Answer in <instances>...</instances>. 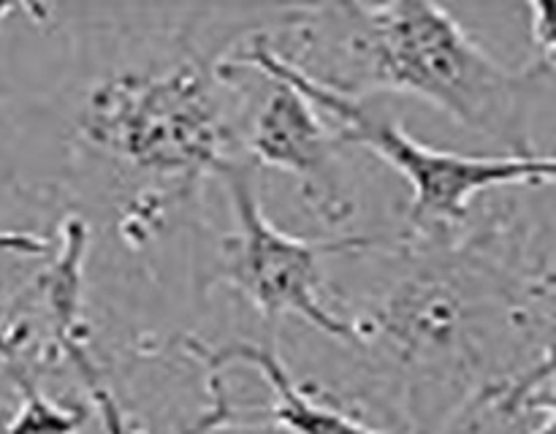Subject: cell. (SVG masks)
<instances>
[{
	"label": "cell",
	"instance_id": "cell-1",
	"mask_svg": "<svg viewBox=\"0 0 556 434\" xmlns=\"http://www.w3.org/2000/svg\"><path fill=\"white\" fill-rule=\"evenodd\" d=\"M307 16L304 49L334 54L315 81L358 101L375 92L416 95L508 155H532L530 103L543 63L508 68L434 3H342L307 9Z\"/></svg>",
	"mask_w": 556,
	"mask_h": 434
},
{
	"label": "cell",
	"instance_id": "cell-2",
	"mask_svg": "<svg viewBox=\"0 0 556 434\" xmlns=\"http://www.w3.org/2000/svg\"><path fill=\"white\" fill-rule=\"evenodd\" d=\"M223 74L182 60L168 68L106 76L85 95L79 136L90 150L136 174L195 179L233 161Z\"/></svg>",
	"mask_w": 556,
	"mask_h": 434
},
{
	"label": "cell",
	"instance_id": "cell-3",
	"mask_svg": "<svg viewBox=\"0 0 556 434\" xmlns=\"http://www.w3.org/2000/svg\"><path fill=\"white\" fill-rule=\"evenodd\" d=\"M220 65L231 71H271L282 76L299 92H304L326 119L334 123L342 141L367 146L394 171H400L413 188L410 222L416 231L429 233L459 226L470 215L472 201L486 190L514 184H556V155H465L421 144L405 133L400 123L369 112L358 98L342 95L315 81L264 36L253 38L248 47H242V52L223 60Z\"/></svg>",
	"mask_w": 556,
	"mask_h": 434
},
{
	"label": "cell",
	"instance_id": "cell-4",
	"mask_svg": "<svg viewBox=\"0 0 556 434\" xmlns=\"http://www.w3.org/2000/svg\"><path fill=\"white\" fill-rule=\"evenodd\" d=\"M231 209L237 215V231L223 242L220 277L242 293L266 320L282 315L307 320L313 329L334 340L358 342L353 320L337 315L324 302V255L367 250L372 239H337V242H309L271 226L261 209L258 182L242 161H228L220 171Z\"/></svg>",
	"mask_w": 556,
	"mask_h": 434
},
{
	"label": "cell",
	"instance_id": "cell-5",
	"mask_svg": "<svg viewBox=\"0 0 556 434\" xmlns=\"http://www.w3.org/2000/svg\"><path fill=\"white\" fill-rule=\"evenodd\" d=\"M266 79V95L255 106L244 130V144L261 166L296 179L302 201L329 226L345 222L356 209L351 182L337 157V130L326 125L315 103L291 81L271 71H255Z\"/></svg>",
	"mask_w": 556,
	"mask_h": 434
},
{
	"label": "cell",
	"instance_id": "cell-6",
	"mask_svg": "<svg viewBox=\"0 0 556 434\" xmlns=\"http://www.w3.org/2000/svg\"><path fill=\"white\" fill-rule=\"evenodd\" d=\"M190 350L204 361L210 372H217L231 363H248L253 367L261 378L266 380L271 391V401L266 407L248 412L228 410L226 396L217 394L220 405L212 410V421H204L195 434L206 432V429H282L288 434H380L369 429L367 423L356 421L348 412L337 410V407L324 405V401L313 399L302 385L293 383L291 372L286 363L280 361L271 347L253 345V342H239V345L226 347H210L190 345Z\"/></svg>",
	"mask_w": 556,
	"mask_h": 434
},
{
	"label": "cell",
	"instance_id": "cell-7",
	"mask_svg": "<svg viewBox=\"0 0 556 434\" xmlns=\"http://www.w3.org/2000/svg\"><path fill=\"white\" fill-rule=\"evenodd\" d=\"M16 385H20V407L5 423L3 434H76L87 416L81 407L60 405V401L49 399L41 391V385L30 378L27 372L16 369L14 372Z\"/></svg>",
	"mask_w": 556,
	"mask_h": 434
},
{
	"label": "cell",
	"instance_id": "cell-8",
	"mask_svg": "<svg viewBox=\"0 0 556 434\" xmlns=\"http://www.w3.org/2000/svg\"><path fill=\"white\" fill-rule=\"evenodd\" d=\"M85 326H71L68 331L60 329L54 331V342L60 345V353H63L65 358L71 361V367L79 372L81 383L87 385V394H90L92 405H96L98 416H101V423L103 429H106V434H134L130 432L128 421H125L123 410H119L117 399L112 396V391L106 388V385L101 383V374H98V367L96 361H92L90 350H87L85 345Z\"/></svg>",
	"mask_w": 556,
	"mask_h": 434
},
{
	"label": "cell",
	"instance_id": "cell-9",
	"mask_svg": "<svg viewBox=\"0 0 556 434\" xmlns=\"http://www.w3.org/2000/svg\"><path fill=\"white\" fill-rule=\"evenodd\" d=\"M552 380H556V345L548 347L546 356H543L535 367H530L527 372H521L519 378L508 380V383L497 385V388L489 391L486 396L497 401V407H503V410H519L527 401L535 399Z\"/></svg>",
	"mask_w": 556,
	"mask_h": 434
},
{
	"label": "cell",
	"instance_id": "cell-10",
	"mask_svg": "<svg viewBox=\"0 0 556 434\" xmlns=\"http://www.w3.org/2000/svg\"><path fill=\"white\" fill-rule=\"evenodd\" d=\"M532 36L543 52V65L556 68V3H532Z\"/></svg>",
	"mask_w": 556,
	"mask_h": 434
},
{
	"label": "cell",
	"instance_id": "cell-11",
	"mask_svg": "<svg viewBox=\"0 0 556 434\" xmlns=\"http://www.w3.org/2000/svg\"><path fill=\"white\" fill-rule=\"evenodd\" d=\"M49 242L43 237L27 231H0V253L11 255H43Z\"/></svg>",
	"mask_w": 556,
	"mask_h": 434
},
{
	"label": "cell",
	"instance_id": "cell-12",
	"mask_svg": "<svg viewBox=\"0 0 556 434\" xmlns=\"http://www.w3.org/2000/svg\"><path fill=\"white\" fill-rule=\"evenodd\" d=\"M527 407H541V410L548 412L546 421H543L532 434H556V396H552V399H548V396L546 399H532Z\"/></svg>",
	"mask_w": 556,
	"mask_h": 434
}]
</instances>
